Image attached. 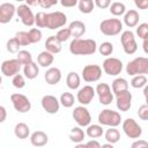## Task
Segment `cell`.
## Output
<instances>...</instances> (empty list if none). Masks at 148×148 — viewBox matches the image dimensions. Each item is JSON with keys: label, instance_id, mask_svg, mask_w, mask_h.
Listing matches in <instances>:
<instances>
[{"label": "cell", "instance_id": "cell-13", "mask_svg": "<svg viewBox=\"0 0 148 148\" xmlns=\"http://www.w3.org/2000/svg\"><path fill=\"white\" fill-rule=\"evenodd\" d=\"M16 14L24 25L32 27L35 24V15L28 5H20L16 8Z\"/></svg>", "mask_w": 148, "mask_h": 148}, {"label": "cell", "instance_id": "cell-32", "mask_svg": "<svg viewBox=\"0 0 148 148\" xmlns=\"http://www.w3.org/2000/svg\"><path fill=\"white\" fill-rule=\"evenodd\" d=\"M110 13L114 16H121L125 14L126 12V6L123 3V2H119V1H116V2H112L110 6Z\"/></svg>", "mask_w": 148, "mask_h": 148}, {"label": "cell", "instance_id": "cell-39", "mask_svg": "<svg viewBox=\"0 0 148 148\" xmlns=\"http://www.w3.org/2000/svg\"><path fill=\"white\" fill-rule=\"evenodd\" d=\"M6 47H7V51L9 53H17L20 51V47L21 45L18 44V42L16 40V38H10L7 40V44H6Z\"/></svg>", "mask_w": 148, "mask_h": 148}, {"label": "cell", "instance_id": "cell-29", "mask_svg": "<svg viewBox=\"0 0 148 148\" xmlns=\"http://www.w3.org/2000/svg\"><path fill=\"white\" fill-rule=\"evenodd\" d=\"M86 136V133L83 132V130L77 126V127H73L71 130V133H69V140L74 143H79V142H82L83 139Z\"/></svg>", "mask_w": 148, "mask_h": 148}, {"label": "cell", "instance_id": "cell-47", "mask_svg": "<svg viewBox=\"0 0 148 148\" xmlns=\"http://www.w3.org/2000/svg\"><path fill=\"white\" fill-rule=\"evenodd\" d=\"M59 0H39V6L43 8H51L52 6L57 5Z\"/></svg>", "mask_w": 148, "mask_h": 148}, {"label": "cell", "instance_id": "cell-36", "mask_svg": "<svg viewBox=\"0 0 148 148\" xmlns=\"http://www.w3.org/2000/svg\"><path fill=\"white\" fill-rule=\"evenodd\" d=\"M16 59L21 62V65H27V64H29V62L32 61V56H31V53H30L29 51H27V50H20V51L17 52Z\"/></svg>", "mask_w": 148, "mask_h": 148}, {"label": "cell", "instance_id": "cell-52", "mask_svg": "<svg viewBox=\"0 0 148 148\" xmlns=\"http://www.w3.org/2000/svg\"><path fill=\"white\" fill-rule=\"evenodd\" d=\"M7 118V111H6V108L0 105V124L3 123Z\"/></svg>", "mask_w": 148, "mask_h": 148}, {"label": "cell", "instance_id": "cell-37", "mask_svg": "<svg viewBox=\"0 0 148 148\" xmlns=\"http://www.w3.org/2000/svg\"><path fill=\"white\" fill-rule=\"evenodd\" d=\"M15 38H16V40L18 42V44L21 46H27V45L31 44L30 38H29V35L25 31H18V32H16Z\"/></svg>", "mask_w": 148, "mask_h": 148}, {"label": "cell", "instance_id": "cell-27", "mask_svg": "<svg viewBox=\"0 0 148 148\" xmlns=\"http://www.w3.org/2000/svg\"><path fill=\"white\" fill-rule=\"evenodd\" d=\"M14 134L16 138L18 139H27L30 134V128L27 124L24 123H18L15 125V128H14Z\"/></svg>", "mask_w": 148, "mask_h": 148}, {"label": "cell", "instance_id": "cell-53", "mask_svg": "<svg viewBox=\"0 0 148 148\" xmlns=\"http://www.w3.org/2000/svg\"><path fill=\"white\" fill-rule=\"evenodd\" d=\"M25 5H28V6H37V5H39V0H25Z\"/></svg>", "mask_w": 148, "mask_h": 148}, {"label": "cell", "instance_id": "cell-4", "mask_svg": "<svg viewBox=\"0 0 148 148\" xmlns=\"http://www.w3.org/2000/svg\"><path fill=\"white\" fill-rule=\"evenodd\" d=\"M99 30L105 36H116L123 30V23L119 18H106L101 22Z\"/></svg>", "mask_w": 148, "mask_h": 148}, {"label": "cell", "instance_id": "cell-46", "mask_svg": "<svg viewBox=\"0 0 148 148\" xmlns=\"http://www.w3.org/2000/svg\"><path fill=\"white\" fill-rule=\"evenodd\" d=\"M94 3L98 8L105 9V8H109V6L111 5V0H94Z\"/></svg>", "mask_w": 148, "mask_h": 148}, {"label": "cell", "instance_id": "cell-44", "mask_svg": "<svg viewBox=\"0 0 148 148\" xmlns=\"http://www.w3.org/2000/svg\"><path fill=\"white\" fill-rule=\"evenodd\" d=\"M136 35H138L139 38H141V39L148 38V23H141V24L136 28Z\"/></svg>", "mask_w": 148, "mask_h": 148}, {"label": "cell", "instance_id": "cell-40", "mask_svg": "<svg viewBox=\"0 0 148 148\" xmlns=\"http://www.w3.org/2000/svg\"><path fill=\"white\" fill-rule=\"evenodd\" d=\"M28 35H29V38H30V42L31 44L34 43H38L40 42L42 39V31L38 29V28H32L28 31Z\"/></svg>", "mask_w": 148, "mask_h": 148}, {"label": "cell", "instance_id": "cell-11", "mask_svg": "<svg viewBox=\"0 0 148 148\" xmlns=\"http://www.w3.org/2000/svg\"><path fill=\"white\" fill-rule=\"evenodd\" d=\"M95 92L98 95V99L102 105H109L112 103L113 92L108 83H98L95 89Z\"/></svg>", "mask_w": 148, "mask_h": 148}, {"label": "cell", "instance_id": "cell-30", "mask_svg": "<svg viewBox=\"0 0 148 148\" xmlns=\"http://www.w3.org/2000/svg\"><path fill=\"white\" fill-rule=\"evenodd\" d=\"M86 134L91 138V139H96V138H99L103 135V128L101 125H96V124H92V125H88L87 126V132Z\"/></svg>", "mask_w": 148, "mask_h": 148}, {"label": "cell", "instance_id": "cell-48", "mask_svg": "<svg viewBox=\"0 0 148 148\" xmlns=\"http://www.w3.org/2000/svg\"><path fill=\"white\" fill-rule=\"evenodd\" d=\"M61 6L62 7H67V8H71V7H74L77 5L79 0H59Z\"/></svg>", "mask_w": 148, "mask_h": 148}, {"label": "cell", "instance_id": "cell-57", "mask_svg": "<svg viewBox=\"0 0 148 148\" xmlns=\"http://www.w3.org/2000/svg\"><path fill=\"white\" fill-rule=\"evenodd\" d=\"M1 82H2V79H1V76H0V84H1Z\"/></svg>", "mask_w": 148, "mask_h": 148}, {"label": "cell", "instance_id": "cell-55", "mask_svg": "<svg viewBox=\"0 0 148 148\" xmlns=\"http://www.w3.org/2000/svg\"><path fill=\"white\" fill-rule=\"evenodd\" d=\"M101 147H103V148H112V147H113V145H112V143H110V142H108V143H105V145H102Z\"/></svg>", "mask_w": 148, "mask_h": 148}, {"label": "cell", "instance_id": "cell-34", "mask_svg": "<svg viewBox=\"0 0 148 148\" xmlns=\"http://www.w3.org/2000/svg\"><path fill=\"white\" fill-rule=\"evenodd\" d=\"M147 84V77L145 74H138V75H134L133 79L131 80V86L135 89H140V88H143Z\"/></svg>", "mask_w": 148, "mask_h": 148}, {"label": "cell", "instance_id": "cell-5", "mask_svg": "<svg viewBox=\"0 0 148 148\" xmlns=\"http://www.w3.org/2000/svg\"><path fill=\"white\" fill-rule=\"evenodd\" d=\"M120 42L123 45V50L126 54H134L138 50V44L134 37V34L131 30L123 31L120 36Z\"/></svg>", "mask_w": 148, "mask_h": 148}, {"label": "cell", "instance_id": "cell-12", "mask_svg": "<svg viewBox=\"0 0 148 148\" xmlns=\"http://www.w3.org/2000/svg\"><path fill=\"white\" fill-rule=\"evenodd\" d=\"M102 76V68L98 65H87L82 69V79L86 82H96Z\"/></svg>", "mask_w": 148, "mask_h": 148}, {"label": "cell", "instance_id": "cell-19", "mask_svg": "<svg viewBox=\"0 0 148 148\" xmlns=\"http://www.w3.org/2000/svg\"><path fill=\"white\" fill-rule=\"evenodd\" d=\"M44 79L46 81V83L53 86V84H57L59 83V81L61 80V71L57 67H50L46 72H45V75H44Z\"/></svg>", "mask_w": 148, "mask_h": 148}, {"label": "cell", "instance_id": "cell-25", "mask_svg": "<svg viewBox=\"0 0 148 148\" xmlns=\"http://www.w3.org/2000/svg\"><path fill=\"white\" fill-rule=\"evenodd\" d=\"M53 60H54L53 53H51V52H49L46 50L43 51V52H40L38 54V57H37V62L42 67H49V66H51L52 62H53Z\"/></svg>", "mask_w": 148, "mask_h": 148}, {"label": "cell", "instance_id": "cell-22", "mask_svg": "<svg viewBox=\"0 0 148 148\" xmlns=\"http://www.w3.org/2000/svg\"><path fill=\"white\" fill-rule=\"evenodd\" d=\"M139 20H140L139 13L134 9H130V10L125 12V14H124V23L128 28H134L139 23Z\"/></svg>", "mask_w": 148, "mask_h": 148}, {"label": "cell", "instance_id": "cell-23", "mask_svg": "<svg viewBox=\"0 0 148 148\" xmlns=\"http://www.w3.org/2000/svg\"><path fill=\"white\" fill-rule=\"evenodd\" d=\"M45 47L46 51L51 52V53H59L61 51V43L57 39L56 36H50L49 38H46L45 42Z\"/></svg>", "mask_w": 148, "mask_h": 148}, {"label": "cell", "instance_id": "cell-18", "mask_svg": "<svg viewBox=\"0 0 148 148\" xmlns=\"http://www.w3.org/2000/svg\"><path fill=\"white\" fill-rule=\"evenodd\" d=\"M95 89L91 87V86H84L83 88H81L79 91H77V95H76V99L77 102L81 104V105H88L94 96H95Z\"/></svg>", "mask_w": 148, "mask_h": 148}, {"label": "cell", "instance_id": "cell-45", "mask_svg": "<svg viewBox=\"0 0 148 148\" xmlns=\"http://www.w3.org/2000/svg\"><path fill=\"white\" fill-rule=\"evenodd\" d=\"M138 116L140 119L142 120H147L148 119V105L147 104H142L139 110H138Z\"/></svg>", "mask_w": 148, "mask_h": 148}, {"label": "cell", "instance_id": "cell-43", "mask_svg": "<svg viewBox=\"0 0 148 148\" xmlns=\"http://www.w3.org/2000/svg\"><path fill=\"white\" fill-rule=\"evenodd\" d=\"M56 37H57V39H58L60 43H64V42L68 40V38L71 37L69 29H68V28H62V29L58 30V32H57Z\"/></svg>", "mask_w": 148, "mask_h": 148}, {"label": "cell", "instance_id": "cell-51", "mask_svg": "<svg viewBox=\"0 0 148 148\" xmlns=\"http://www.w3.org/2000/svg\"><path fill=\"white\" fill-rule=\"evenodd\" d=\"M148 146V142L147 141H145V140H139V141H135V142H133L132 143V148H141V147H147Z\"/></svg>", "mask_w": 148, "mask_h": 148}, {"label": "cell", "instance_id": "cell-54", "mask_svg": "<svg viewBox=\"0 0 148 148\" xmlns=\"http://www.w3.org/2000/svg\"><path fill=\"white\" fill-rule=\"evenodd\" d=\"M147 43H148V38H145L143 39V51L146 53H148V49H147Z\"/></svg>", "mask_w": 148, "mask_h": 148}, {"label": "cell", "instance_id": "cell-31", "mask_svg": "<svg viewBox=\"0 0 148 148\" xmlns=\"http://www.w3.org/2000/svg\"><path fill=\"white\" fill-rule=\"evenodd\" d=\"M120 139V132L116 128V127H110L109 130H106L105 132V140L112 145L117 143Z\"/></svg>", "mask_w": 148, "mask_h": 148}, {"label": "cell", "instance_id": "cell-1", "mask_svg": "<svg viewBox=\"0 0 148 148\" xmlns=\"http://www.w3.org/2000/svg\"><path fill=\"white\" fill-rule=\"evenodd\" d=\"M97 50L96 40L74 38L69 44V52L74 56H88L94 54Z\"/></svg>", "mask_w": 148, "mask_h": 148}, {"label": "cell", "instance_id": "cell-49", "mask_svg": "<svg viewBox=\"0 0 148 148\" xmlns=\"http://www.w3.org/2000/svg\"><path fill=\"white\" fill-rule=\"evenodd\" d=\"M134 3L139 9H147L148 8V0H134Z\"/></svg>", "mask_w": 148, "mask_h": 148}, {"label": "cell", "instance_id": "cell-26", "mask_svg": "<svg viewBox=\"0 0 148 148\" xmlns=\"http://www.w3.org/2000/svg\"><path fill=\"white\" fill-rule=\"evenodd\" d=\"M111 88H112V92L116 95V94H118L120 91L127 90L128 89V82L124 77H117V79H114L112 81Z\"/></svg>", "mask_w": 148, "mask_h": 148}, {"label": "cell", "instance_id": "cell-15", "mask_svg": "<svg viewBox=\"0 0 148 148\" xmlns=\"http://www.w3.org/2000/svg\"><path fill=\"white\" fill-rule=\"evenodd\" d=\"M40 103H42V108L44 109V111H46L50 114H56L59 111L60 102H59V99L57 97H54L52 95L43 96Z\"/></svg>", "mask_w": 148, "mask_h": 148}, {"label": "cell", "instance_id": "cell-3", "mask_svg": "<svg viewBox=\"0 0 148 148\" xmlns=\"http://www.w3.org/2000/svg\"><path fill=\"white\" fill-rule=\"evenodd\" d=\"M120 121H121L120 113L110 109H104L98 114V123L104 126L117 127L118 125H120Z\"/></svg>", "mask_w": 148, "mask_h": 148}, {"label": "cell", "instance_id": "cell-33", "mask_svg": "<svg viewBox=\"0 0 148 148\" xmlns=\"http://www.w3.org/2000/svg\"><path fill=\"white\" fill-rule=\"evenodd\" d=\"M79 5V9L81 13L83 14H89L94 10L95 8V3H94V0H79L77 2Z\"/></svg>", "mask_w": 148, "mask_h": 148}, {"label": "cell", "instance_id": "cell-14", "mask_svg": "<svg viewBox=\"0 0 148 148\" xmlns=\"http://www.w3.org/2000/svg\"><path fill=\"white\" fill-rule=\"evenodd\" d=\"M116 104L119 111H128L131 109L132 105V94L127 90L120 91L118 94H116Z\"/></svg>", "mask_w": 148, "mask_h": 148}, {"label": "cell", "instance_id": "cell-35", "mask_svg": "<svg viewBox=\"0 0 148 148\" xmlns=\"http://www.w3.org/2000/svg\"><path fill=\"white\" fill-rule=\"evenodd\" d=\"M74 101H75V98L72 92H62L59 98L60 104L65 108H72L74 105Z\"/></svg>", "mask_w": 148, "mask_h": 148}, {"label": "cell", "instance_id": "cell-38", "mask_svg": "<svg viewBox=\"0 0 148 148\" xmlns=\"http://www.w3.org/2000/svg\"><path fill=\"white\" fill-rule=\"evenodd\" d=\"M98 51H99V53H101L102 56L109 57V56H111L112 52H113V45H112V43H110V42H104V43H102V44L98 46Z\"/></svg>", "mask_w": 148, "mask_h": 148}, {"label": "cell", "instance_id": "cell-56", "mask_svg": "<svg viewBox=\"0 0 148 148\" xmlns=\"http://www.w3.org/2000/svg\"><path fill=\"white\" fill-rule=\"evenodd\" d=\"M16 1H18V2H21V1H25V0H16Z\"/></svg>", "mask_w": 148, "mask_h": 148}, {"label": "cell", "instance_id": "cell-28", "mask_svg": "<svg viewBox=\"0 0 148 148\" xmlns=\"http://www.w3.org/2000/svg\"><path fill=\"white\" fill-rule=\"evenodd\" d=\"M80 82H81V79L79 76V74L76 72H69L67 74V77H66V83H67V87L69 89H77L80 87Z\"/></svg>", "mask_w": 148, "mask_h": 148}, {"label": "cell", "instance_id": "cell-10", "mask_svg": "<svg viewBox=\"0 0 148 148\" xmlns=\"http://www.w3.org/2000/svg\"><path fill=\"white\" fill-rule=\"evenodd\" d=\"M73 116V119L76 121V124L80 126V127H86L90 124L91 121V116L88 111L87 108H84V105H80V106H76L72 113Z\"/></svg>", "mask_w": 148, "mask_h": 148}, {"label": "cell", "instance_id": "cell-24", "mask_svg": "<svg viewBox=\"0 0 148 148\" xmlns=\"http://www.w3.org/2000/svg\"><path fill=\"white\" fill-rule=\"evenodd\" d=\"M38 73H39L38 65L36 62H34V61L24 65V67H23V74L29 80H34L35 77H37L38 76Z\"/></svg>", "mask_w": 148, "mask_h": 148}, {"label": "cell", "instance_id": "cell-17", "mask_svg": "<svg viewBox=\"0 0 148 148\" xmlns=\"http://www.w3.org/2000/svg\"><path fill=\"white\" fill-rule=\"evenodd\" d=\"M16 13V7L10 2H3L0 5V23L6 24L12 21Z\"/></svg>", "mask_w": 148, "mask_h": 148}, {"label": "cell", "instance_id": "cell-9", "mask_svg": "<svg viewBox=\"0 0 148 148\" xmlns=\"http://www.w3.org/2000/svg\"><path fill=\"white\" fill-rule=\"evenodd\" d=\"M123 131L130 139H138L142 134L141 126L133 118H127L123 121Z\"/></svg>", "mask_w": 148, "mask_h": 148}, {"label": "cell", "instance_id": "cell-8", "mask_svg": "<svg viewBox=\"0 0 148 148\" xmlns=\"http://www.w3.org/2000/svg\"><path fill=\"white\" fill-rule=\"evenodd\" d=\"M67 22V16L62 12H53L46 14V25L45 28H49L51 30L61 28Z\"/></svg>", "mask_w": 148, "mask_h": 148}, {"label": "cell", "instance_id": "cell-41", "mask_svg": "<svg viewBox=\"0 0 148 148\" xmlns=\"http://www.w3.org/2000/svg\"><path fill=\"white\" fill-rule=\"evenodd\" d=\"M12 83H13V86H14L15 88L22 89V88H24V86H25V79H24V76H23L22 74L17 73L16 75L13 76Z\"/></svg>", "mask_w": 148, "mask_h": 148}, {"label": "cell", "instance_id": "cell-20", "mask_svg": "<svg viewBox=\"0 0 148 148\" xmlns=\"http://www.w3.org/2000/svg\"><path fill=\"white\" fill-rule=\"evenodd\" d=\"M49 136L43 131H36L30 135V142L35 147H43L47 143Z\"/></svg>", "mask_w": 148, "mask_h": 148}, {"label": "cell", "instance_id": "cell-7", "mask_svg": "<svg viewBox=\"0 0 148 148\" xmlns=\"http://www.w3.org/2000/svg\"><path fill=\"white\" fill-rule=\"evenodd\" d=\"M10 102L13 103L14 109L20 113L28 112L31 109V103H30L29 98L27 96H24L23 94H18V92L12 94L10 95Z\"/></svg>", "mask_w": 148, "mask_h": 148}, {"label": "cell", "instance_id": "cell-42", "mask_svg": "<svg viewBox=\"0 0 148 148\" xmlns=\"http://www.w3.org/2000/svg\"><path fill=\"white\" fill-rule=\"evenodd\" d=\"M35 24L38 28H45V25H46V13L38 12L35 15Z\"/></svg>", "mask_w": 148, "mask_h": 148}, {"label": "cell", "instance_id": "cell-6", "mask_svg": "<svg viewBox=\"0 0 148 148\" xmlns=\"http://www.w3.org/2000/svg\"><path fill=\"white\" fill-rule=\"evenodd\" d=\"M102 66H103V71L105 72V74H108L110 76H116V75L120 74L123 71L121 60L118 58H113V57H108L103 61Z\"/></svg>", "mask_w": 148, "mask_h": 148}, {"label": "cell", "instance_id": "cell-2", "mask_svg": "<svg viewBox=\"0 0 148 148\" xmlns=\"http://www.w3.org/2000/svg\"><path fill=\"white\" fill-rule=\"evenodd\" d=\"M126 73L128 75L147 74L148 73V59L146 57H138L128 61L126 65Z\"/></svg>", "mask_w": 148, "mask_h": 148}, {"label": "cell", "instance_id": "cell-16", "mask_svg": "<svg viewBox=\"0 0 148 148\" xmlns=\"http://www.w3.org/2000/svg\"><path fill=\"white\" fill-rule=\"evenodd\" d=\"M21 62L17 59H8L1 64V72L5 76H14L20 73Z\"/></svg>", "mask_w": 148, "mask_h": 148}, {"label": "cell", "instance_id": "cell-21", "mask_svg": "<svg viewBox=\"0 0 148 148\" xmlns=\"http://www.w3.org/2000/svg\"><path fill=\"white\" fill-rule=\"evenodd\" d=\"M68 29L71 32V37H74V38H80L86 34V24L81 21H73L69 24Z\"/></svg>", "mask_w": 148, "mask_h": 148}, {"label": "cell", "instance_id": "cell-50", "mask_svg": "<svg viewBox=\"0 0 148 148\" xmlns=\"http://www.w3.org/2000/svg\"><path fill=\"white\" fill-rule=\"evenodd\" d=\"M84 147L86 148H101V143L96 140H90L87 143H84Z\"/></svg>", "mask_w": 148, "mask_h": 148}]
</instances>
